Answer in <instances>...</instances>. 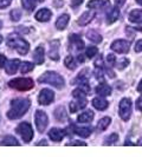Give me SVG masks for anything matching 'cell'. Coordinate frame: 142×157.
I'll return each instance as SVG.
<instances>
[{"label":"cell","mask_w":142,"mask_h":157,"mask_svg":"<svg viewBox=\"0 0 142 157\" xmlns=\"http://www.w3.org/2000/svg\"><path fill=\"white\" fill-rule=\"evenodd\" d=\"M135 52H142V39L137 40V43L135 44Z\"/></svg>","instance_id":"cell-41"},{"label":"cell","mask_w":142,"mask_h":157,"mask_svg":"<svg viewBox=\"0 0 142 157\" xmlns=\"http://www.w3.org/2000/svg\"><path fill=\"white\" fill-rule=\"evenodd\" d=\"M87 38L93 43H101L102 41V36L95 30H89L87 32Z\"/></svg>","instance_id":"cell-25"},{"label":"cell","mask_w":142,"mask_h":157,"mask_svg":"<svg viewBox=\"0 0 142 157\" xmlns=\"http://www.w3.org/2000/svg\"><path fill=\"white\" fill-rule=\"evenodd\" d=\"M137 145H142V138H140V140L137 141Z\"/></svg>","instance_id":"cell-50"},{"label":"cell","mask_w":142,"mask_h":157,"mask_svg":"<svg viewBox=\"0 0 142 157\" xmlns=\"http://www.w3.org/2000/svg\"><path fill=\"white\" fill-rule=\"evenodd\" d=\"M94 17H95V12H93V11H87V12H84L82 16L79 17L77 23H78L79 26H87L88 24L94 19Z\"/></svg>","instance_id":"cell-14"},{"label":"cell","mask_w":142,"mask_h":157,"mask_svg":"<svg viewBox=\"0 0 142 157\" xmlns=\"http://www.w3.org/2000/svg\"><path fill=\"white\" fill-rule=\"evenodd\" d=\"M31 106V101L29 98H17L11 101V109L7 112V117L10 119L22 118L27 112Z\"/></svg>","instance_id":"cell-1"},{"label":"cell","mask_w":142,"mask_h":157,"mask_svg":"<svg viewBox=\"0 0 142 157\" xmlns=\"http://www.w3.org/2000/svg\"><path fill=\"white\" fill-rule=\"evenodd\" d=\"M85 53H87V57H88V58H94L95 56L98 53V50H97V47L90 46V47H88V48H87Z\"/></svg>","instance_id":"cell-34"},{"label":"cell","mask_w":142,"mask_h":157,"mask_svg":"<svg viewBox=\"0 0 142 157\" xmlns=\"http://www.w3.org/2000/svg\"><path fill=\"white\" fill-rule=\"evenodd\" d=\"M73 128V132L76 135H78L83 138H87L89 137L91 132H93V129L91 128H88V126H76V125H71Z\"/></svg>","instance_id":"cell-16"},{"label":"cell","mask_w":142,"mask_h":157,"mask_svg":"<svg viewBox=\"0 0 142 157\" xmlns=\"http://www.w3.org/2000/svg\"><path fill=\"white\" fill-rule=\"evenodd\" d=\"M136 109L137 110H140L142 112V96L136 101Z\"/></svg>","instance_id":"cell-45"},{"label":"cell","mask_w":142,"mask_h":157,"mask_svg":"<svg viewBox=\"0 0 142 157\" xmlns=\"http://www.w3.org/2000/svg\"><path fill=\"white\" fill-rule=\"evenodd\" d=\"M22 4H23V7L27 11H32L34 6V0H22Z\"/></svg>","instance_id":"cell-32"},{"label":"cell","mask_w":142,"mask_h":157,"mask_svg":"<svg viewBox=\"0 0 142 157\" xmlns=\"http://www.w3.org/2000/svg\"><path fill=\"white\" fill-rule=\"evenodd\" d=\"M120 18V10L118 7H114L111 10L110 13H108V17H107V23L108 24H112L115 23Z\"/></svg>","instance_id":"cell-27"},{"label":"cell","mask_w":142,"mask_h":157,"mask_svg":"<svg viewBox=\"0 0 142 157\" xmlns=\"http://www.w3.org/2000/svg\"><path fill=\"white\" fill-rule=\"evenodd\" d=\"M136 29H137V30H141V31H142V23H141V25H139V26H136Z\"/></svg>","instance_id":"cell-51"},{"label":"cell","mask_w":142,"mask_h":157,"mask_svg":"<svg viewBox=\"0 0 142 157\" xmlns=\"http://www.w3.org/2000/svg\"><path fill=\"white\" fill-rule=\"evenodd\" d=\"M117 141H118V135L111 134L110 136L107 137V140H105V142H104V145H114Z\"/></svg>","instance_id":"cell-30"},{"label":"cell","mask_w":142,"mask_h":157,"mask_svg":"<svg viewBox=\"0 0 142 157\" xmlns=\"http://www.w3.org/2000/svg\"><path fill=\"white\" fill-rule=\"evenodd\" d=\"M68 145H83V147H85L87 143H85V142H82V141H73V142L68 143Z\"/></svg>","instance_id":"cell-44"},{"label":"cell","mask_w":142,"mask_h":157,"mask_svg":"<svg viewBox=\"0 0 142 157\" xmlns=\"http://www.w3.org/2000/svg\"><path fill=\"white\" fill-rule=\"evenodd\" d=\"M110 4L109 0H90L88 2V7L89 8H103L108 6Z\"/></svg>","instance_id":"cell-21"},{"label":"cell","mask_w":142,"mask_h":157,"mask_svg":"<svg viewBox=\"0 0 142 157\" xmlns=\"http://www.w3.org/2000/svg\"><path fill=\"white\" fill-rule=\"evenodd\" d=\"M38 82L52 85L57 89H61L64 86V78L61 75H58L57 72H52V71H47L45 73H43L38 78Z\"/></svg>","instance_id":"cell-2"},{"label":"cell","mask_w":142,"mask_h":157,"mask_svg":"<svg viewBox=\"0 0 142 157\" xmlns=\"http://www.w3.org/2000/svg\"><path fill=\"white\" fill-rule=\"evenodd\" d=\"M7 63V59L4 55H0V67H5V65Z\"/></svg>","instance_id":"cell-43"},{"label":"cell","mask_w":142,"mask_h":157,"mask_svg":"<svg viewBox=\"0 0 142 157\" xmlns=\"http://www.w3.org/2000/svg\"><path fill=\"white\" fill-rule=\"evenodd\" d=\"M128 64H129V60L126 59V58H123V59H121V60H120V63L117 64V67L120 69V70H122V69H124V67H126Z\"/></svg>","instance_id":"cell-38"},{"label":"cell","mask_w":142,"mask_h":157,"mask_svg":"<svg viewBox=\"0 0 142 157\" xmlns=\"http://www.w3.org/2000/svg\"><path fill=\"white\" fill-rule=\"evenodd\" d=\"M37 145H47V142L46 141H40Z\"/></svg>","instance_id":"cell-48"},{"label":"cell","mask_w":142,"mask_h":157,"mask_svg":"<svg viewBox=\"0 0 142 157\" xmlns=\"http://www.w3.org/2000/svg\"><path fill=\"white\" fill-rule=\"evenodd\" d=\"M124 2H126V0H115V5H116V7H121V6H123V5H124Z\"/></svg>","instance_id":"cell-46"},{"label":"cell","mask_w":142,"mask_h":157,"mask_svg":"<svg viewBox=\"0 0 142 157\" xmlns=\"http://www.w3.org/2000/svg\"><path fill=\"white\" fill-rule=\"evenodd\" d=\"M17 132L22 136L23 141L26 142V143L31 142V140L33 138V129H32L30 123H26V122L20 123L17 126Z\"/></svg>","instance_id":"cell-5"},{"label":"cell","mask_w":142,"mask_h":157,"mask_svg":"<svg viewBox=\"0 0 142 157\" xmlns=\"http://www.w3.org/2000/svg\"><path fill=\"white\" fill-rule=\"evenodd\" d=\"M1 27H2V21L0 20V29H1Z\"/></svg>","instance_id":"cell-53"},{"label":"cell","mask_w":142,"mask_h":157,"mask_svg":"<svg viewBox=\"0 0 142 157\" xmlns=\"http://www.w3.org/2000/svg\"><path fill=\"white\" fill-rule=\"evenodd\" d=\"M93 105H94V108H96L97 110L104 111L108 106H109V103H108V101H105L104 98L96 97V98L93 99Z\"/></svg>","instance_id":"cell-18"},{"label":"cell","mask_w":142,"mask_h":157,"mask_svg":"<svg viewBox=\"0 0 142 157\" xmlns=\"http://www.w3.org/2000/svg\"><path fill=\"white\" fill-rule=\"evenodd\" d=\"M124 145H134L132 142H129V141H127V142H124Z\"/></svg>","instance_id":"cell-49"},{"label":"cell","mask_w":142,"mask_h":157,"mask_svg":"<svg viewBox=\"0 0 142 157\" xmlns=\"http://www.w3.org/2000/svg\"><path fill=\"white\" fill-rule=\"evenodd\" d=\"M0 145H2V147H4V145H5V147H14V145H16V147H18V145H19V142L17 141L13 136H10V135H8V136H5L4 140L0 142Z\"/></svg>","instance_id":"cell-23"},{"label":"cell","mask_w":142,"mask_h":157,"mask_svg":"<svg viewBox=\"0 0 142 157\" xmlns=\"http://www.w3.org/2000/svg\"><path fill=\"white\" fill-rule=\"evenodd\" d=\"M69 108H70V112H72V113H75V112L79 109L76 102H71L70 104H69Z\"/></svg>","instance_id":"cell-39"},{"label":"cell","mask_w":142,"mask_h":157,"mask_svg":"<svg viewBox=\"0 0 142 157\" xmlns=\"http://www.w3.org/2000/svg\"><path fill=\"white\" fill-rule=\"evenodd\" d=\"M1 41H2V37L0 36V44H1Z\"/></svg>","instance_id":"cell-54"},{"label":"cell","mask_w":142,"mask_h":157,"mask_svg":"<svg viewBox=\"0 0 142 157\" xmlns=\"http://www.w3.org/2000/svg\"><path fill=\"white\" fill-rule=\"evenodd\" d=\"M51 16H52V13H51L50 10H47V8H41V10H39V11L36 13V19H37L38 21L45 23V21H49V20L51 19Z\"/></svg>","instance_id":"cell-15"},{"label":"cell","mask_w":142,"mask_h":157,"mask_svg":"<svg viewBox=\"0 0 142 157\" xmlns=\"http://www.w3.org/2000/svg\"><path fill=\"white\" fill-rule=\"evenodd\" d=\"M137 91L142 94V79H141V82L139 83V85H137Z\"/></svg>","instance_id":"cell-47"},{"label":"cell","mask_w":142,"mask_h":157,"mask_svg":"<svg viewBox=\"0 0 142 157\" xmlns=\"http://www.w3.org/2000/svg\"><path fill=\"white\" fill-rule=\"evenodd\" d=\"M128 19H129L130 23L141 24L142 23V11L141 10H133V11L129 13Z\"/></svg>","instance_id":"cell-20"},{"label":"cell","mask_w":142,"mask_h":157,"mask_svg":"<svg viewBox=\"0 0 142 157\" xmlns=\"http://www.w3.org/2000/svg\"><path fill=\"white\" fill-rule=\"evenodd\" d=\"M69 20H70L69 14L64 13V14H62V16L57 19V21H56V27H57L58 30H61V31H62V30H65L66 26H68V24H69Z\"/></svg>","instance_id":"cell-19"},{"label":"cell","mask_w":142,"mask_h":157,"mask_svg":"<svg viewBox=\"0 0 142 157\" xmlns=\"http://www.w3.org/2000/svg\"><path fill=\"white\" fill-rule=\"evenodd\" d=\"M8 86L17 91H29L33 89L34 82L31 78H16L8 82Z\"/></svg>","instance_id":"cell-4"},{"label":"cell","mask_w":142,"mask_h":157,"mask_svg":"<svg viewBox=\"0 0 142 157\" xmlns=\"http://www.w3.org/2000/svg\"><path fill=\"white\" fill-rule=\"evenodd\" d=\"M33 67H34V65L30 62H24L22 63V67H20V70L23 73H27V72H31L33 70Z\"/></svg>","instance_id":"cell-31"},{"label":"cell","mask_w":142,"mask_h":157,"mask_svg":"<svg viewBox=\"0 0 142 157\" xmlns=\"http://www.w3.org/2000/svg\"><path fill=\"white\" fill-rule=\"evenodd\" d=\"M19 66H20V60L19 59H11L5 65V71H6L7 75H14L19 69Z\"/></svg>","instance_id":"cell-11"},{"label":"cell","mask_w":142,"mask_h":157,"mask_svg":"<svg viewBox=\"0 0 142 157\" xmlns=\"http://www.w3.org/2000/svg\"><path fill=\"white\" fill-rule=\"evenodd\" d=\"M69 40H70L71 46L75 47L77 51H81L82 48H84V41L82 40L81 36L78 34H71L69 37Z\"/></svg>","instance_id":"cell-13"},{"label":"cell","mask_w":142,"mask_h":157,"mask_svg":"<svg viewBox=\"0 0 142 157\" xmlns=\"http://www.w3.org/2000/svg\"><path fill=\"white\" fill-rule=\"evenodd\" d=\"M82 2H83V0H71V7L77 8L78 6H81Z\"/></svg>","instance_id":"cell-42"},{"label":"cell","mask_w":142,"mask_h":157,"mask_svg":"<svg viewBox=\"0 0 142 157\" xmlns=\"http://www.w3.org/2000/svg\"><path fill=\"white\" fill-rule=\"evenodd\" d=\"M93 118H94V112L93 111H85V112L79 115L77 121L79 123H90L93 121Z\"/></svg>","instance_id":"cell-26"},{"label":"cell","mask_w":142,"mask_h":157,"mask_svg":"<svg viewBox=\"0 0 142 157\" xmlns=\"http://www.w3.org/2000/svg\"><path fill=\"white\" fill-rule=\"evenodd\" d=\"M55 118L58 122H65V121L68 119V115H66V112H65L64 106H58V108H56Z\"/></svg>","instance_id":"cell-22"},{"label":"cell","mask_w":142,"mask_h":157,"mask_svg":"<svg viewBox=\"0 0 142 157\" xmlns=\"http://www.w3.org/2000/svg\"><path fill=\"white\" fill-rule=\"evenodd\" d=\"M107 63H108V65L109 66H114L115 65V63H116V58H115V55H112V53H110V55H108V57H107Z\"/></svg>","instance_id":"cell-37"},{"label":"cell","mask_w":142,"mask_h":157,"mask_svg":"<svg viewBox=\"0 0 142 157\" xmlns=\"http://www.w3.org/2000/svg\"><path fill=\"white\" fill-rule=\"evenodd\" d=\"M12 2V0H0V8L4 10L10 6V4Z\"/></svg>","instance_id":"cell-40"},{"label":"cell","mask_w":142,"mask_h":157,"mask_svg":"<svg viewBox=\"0 0 142 157\" xmlns=\"http://www.w3.org/2000/svg\"><path fill=\"white\" fill-rule=\"evenodd\" d=\"M59 41L58 40H55V41H52L51 43V50H50V58L51 59H53V60H58L59 59V56H58V47H59V44H58Z\"/></svg>","instance_id":"cell-24"},{"label":"cell","mask_w":142,"mask_h":157,"mask_svg":"<svg viewBox=\"0 0 142 157\" xmlns=\"http://www.w3.org/2000/svg\"><path fill=\"white\" fill-rule=\"evenodd\" d=\"M110 47L114 52H117V53H127V52L129 51V48H130V44H129V41H127V40L118 39V40H115V41L111 44Z\"/></svg>","instance_id":"cell-9"},{"label":"cell","mask_w":142,"mask_h":157,"mask_svg":"<svg viewBox=\"0 0 142 157\" xmlns=\"http://www.w3.org/2000/svg\"><path fill=\"white\" fill-rule=\"evenodd\" d=\"M64 64H65V66H66L69 70H75V69L77 67V63H76V60H75V58H73L72 56H68V57L64 59Z\"/></svg>","instance_id":"cell-28"},{"label":"cell","mask_w":142,"mask_h":157,"mask_svg":"<svg viewBox=\"0 0 142 157\" xmlns=\"http://www.w3.org/2000/svg\"><path fill=\"white\" fill-rule=\"evenodd\" d=\"M55 99V92L49 89H43L38 96V103L40 105H49Z\"/></svg>","instance_id":"cell-8"},{"label":"cell","mask_w":142,"mask_h":157,"mask_svg":"<svg viewBox=\"0 0 142 157\" xmlns=\"http://www.w3.org/2000/svg\"><path fill=\"white\" fill-rule=\"evenodd\" d=\"M94 75H95V78L97 79V80L104 82V78H103V69L101 67V66H96Z\"/></svg>","instance_id":"cell-33"},{"label":"cell","mask_w":142,"mask_h":157,"mask_svg":"<svg viewBox=\"0 0 142 157\" xmlns=\"http://www.w3.org/2000/svg\"><path fill=\"white\" fill-rule=\"evenodd\" d=\"M20 18H22V12L19 11V10H13L12 12H11V19L13 20V21H19L20 20Z\"/></svg>","instance_id":"cell-36"},{"label":"cell","mask_w":142,"mask_h":157,"mask_svg":"<svg viewBox=\"0 0 142 157\" xmlns=\"http://www.w3.org/2000/svg\"><path fill=\"white\" fill-rule=\"evenodd\" d=\"M136 2H137L139 5H141V6H142V0H136Z\"/></svg>","instance_id":"cell-52"},{"label":"cell","mask_w":142,"mask_h":157,"mask_svg":"<svg viewBox=\"0 0 142 157\" xmlns=\"http://www.w3.org/2000/svg\"><path fill=\"white\" fill-rule=\"evenodd\" d=\"M34 122H36V126L38 129L39 132H44L45 129H46L47 124H49V118L47 115L41 110L36 111V115H34Z\"/></svg>","instance_id":"cell-7"},{"label":"cell","mask_w":142,"mask_h":157,"mask_svg":"<svg viewBox=\"0 0 142 157\" xmlns=\"http://www.w3.org/2000/svg\"><path fill=\"white\" fill-rule=\"evenodd\" d=\"M110 123H111L110 117H103L102 119H100V122H98V124H97V129L101 130V131H104V130L109 126Z\"/></svg>","instance_id":"cell-29"},{"label":"cell","mask_w":142,"mask_h":157,"mask_svg":"<svg viewBox=\"0 0 142 157\" xmlns=\"http://www.w3.org/2000/svg\"><path fill=\"white\" fill-rule=\"evenodd\" d=\"M7 45L12 48H14L19 55L25 56L27 55L29 50H30V44L25 39L17 37V36H12L7 39Z\"/></svg>","instance_id":"cell-3"},{"label":"cell","mask_w":142,"mask_h":157,"mask_svg":"<svg viewBox=\"0 0 142 157\" xmlns=\"http://www.w3.org/2000/svg\"><path fill=\"white\" fill-rule=\"evenodd\" d=\"M85 96H87V92L83 91L81 87L73 90V92H72V97H73V98H82V97H85Z\"/></svg>","instance_id":"cell-35"},{"label":"cell","mask_w":142,"mask_h":157,"mask_svg":"<svg viewBox=\"0 0 142 157\" xmlns=\"http://www.w3.org/2000/svg\"><path fill=\"white\" fill-rule=\"evenodd\" d=\"M66 131L65 129H59V128H52L49 131V137L53 142H61L65 137Z\"/></svg>","instance_id":"cell-10"},{"label":"cell","mask_w":142,"mask_h":157,"mask_svg":"<svg viewBox=\"0 0 142 157\" xmlns=\"http://www.w3.org/2000/svg\"><path fill=\"white\" fill-rule=\"evenodd\" d=\"M33 60L34 63L38 64V65H41L44 63V59H45V51H44V47L43 46H38L36 47V50L33 51Z\"/></svg>","instance_id":"cell-12"},{"label":"cell","mask_w":142,"mask_h":157,"mask_svg":"<svg viewBox=\"0 0 142 157\" xmlns=\"http://www.w3.org/2000/svg\"><path fill=\"white\" fill-rule=\"evenodd\" d=\"M95 92L98 94V96H101V97H107V96L111 94V87L109 86L108 84H105V83L102 82L100 85L96 86Z\"/></svg>","instance_id":"cell-17"},{"label":"cell","mask_w":142,"mask_h":157,"mask_svg":"<svg viewBox=\"0 0 142 157\" xmlns=\"http://www.w3.org/2000/svg\"><path fill=\"white\" fill-rule=\"evenodd\" d=\"M120 117L123 121H128L132 115V101L129 98H122L120 102Z\"/></svg>","instance_id":"cell-6"}]
</instances>
